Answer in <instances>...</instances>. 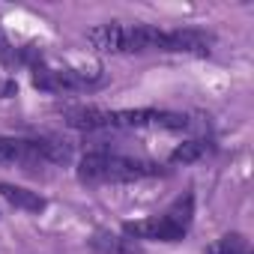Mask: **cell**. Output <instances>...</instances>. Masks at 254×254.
Segmentation results:
<instances>
[{"label": "cell", "mask_w": 254, "mask_h": 254, "mask_svg": "<svg viewBox=\"0 0 254 254\" xmlns=\"http://www.w3.org/2000/svg\"><path fill=\"white\" fill-rule=\"evenodd\" d=\"M90 248L96 254H144L141 242L129 239L126 233H93Z\"/></svg>", "instance_id": "ba28073f"}, {"label": "cell", "mask_w": 254, "mask_h": 254, "mask_svg": "<svg viewBox=\"0 0 254 254\" xmlns=\"http://www.w3.org/2000/svg\"><path fill=\"white\" fill-rule=\"evenodd\" d=\"M0 63H3L6 69H15V66H21V63H30V54L27 51H18L12 42H9V36L0 30Z\"/></svg>", "instance_id": "8fae6325"}, {"label": "cell", "mask_w": 254, "mask_h": 254, "mask_svg": "<svg viewBox=\"0 0 254 254\" xmlns=\"http://www.w3.org/2000/svg\"><path fill=\"white\" fill-rule=\"evenodd\" d=\"M165 165L147 162V159H129L108 150H93L78 162V180L84 186H105V183H138L165 177Z\"/></svg>", "instance_id": "3957f363"}, {"label": "cell", "mask_w": 254, "mask_h": 254, "mask_svg": "<svg viewBox=\"0 0 254 254\" xmlns=\"http://www.w3.org/2000/svg\"><path fill=\"white\" fill-rule=\"evenodd\" d=\"M72 150L63 141L51 138H0V165H18V168H36V165H63L69 162Z\"/></svg>", "instance_id": "5b68a950"}, {"label": "cell", "mask_w": 254, "mask_h": 254, "mask_svg": "<svg viewBox=\"0 0 254 254\" xmlns=\"http://www.w3.org/2000/svg\"><path fill=\"white\" fill-rule=\"evenodd\" d=\"M191 221H194V191H186L165 212L141 221H126L123 230L135 242H180L186 239Z\"/></svg>", "instance_id": "277c9868"}, {"label": "cell", "mask_w": 254, "mask_h": 254, "mask_svg": "<svg viewBox=\"0 0 254 254\" xmlns=\"http://www.w3.org/2000/svg\"><path fill=\"white\" fill-rule=\"evenodd\" d=\"M212 153V144L209 141H203V138H194V141H186V144H180L174 153H171V165H191V162H197V159H203V156H209Z\"/></svg>", "instance_id": "9c48e42d"}, {"label": "cell", "mask_w": 254, "mask_h": 254, "mask_svg": "<svg viewBox=\"0 0 254 254\" xmlns=\"http://www.w3.org/2000/svg\"><path fill=\"white\" fill-rule=\"evenodd\" d=\"M0 197H3L6 203H12L15 209H24L30 215H39L48 200L39 194V191H30V189H21V186H12V183H0Z\"/></svg>", "instance_id": "52a82bcc"}, {"label": "cell", "mask_w": 254, "mask_h": 254, "mask_svg": "<svg viewBox=\"0 0 254 254\" xmlns=\"http://www.w3.org/2000/svg\"><path fill=\"white\" fill-rule=\"evenodd\" d=\"M66 123L81 132H120V129H168L186 132L189 117L174 111L138 108V111H108V108H72L66 111Z\"/></svg>", "instance_id": "7a4b0ae2"}, {"label": "cell", "mask_w": 254, "mask_h": 254, "mask_svg": "<svg viewBox=\"0 0 254 254\" xmlns=\"http://www.w3.org/2000/svg\"><path fill=\"white\" fill-rule=\"evenodd\" d=\"M96 51L108 54H144V51H165V54H197L206 57L215 45V36L194 27L180 30H159L153 24H99L87 33Z\"/></svg>", "instance_id": "6da1fadb"}, {"label": "cell", "mask_w": 254, "mask_h": 254, "mask_svg": "<svg viewBox=\"0 0 254 254\" xmlns=\"http://www.w3.org/2000/svg\"><path fill=\"white\" fill-rule=\"evenodd\" d=\"M33 66V84L45 93H84L105 84V72L99 66H51V63H30Z\"/></svg>", "instance_id": "8992f818"}, {"label": "cell", "mask_w": 254, "mask_h": 254, "mask_svg": "<svg viewBox=\"0 0 254 254\" xmlns=\"http://www.w3.org/2000/svg\"><path fill=\"white\" fill-rule=\"evenodd\" d=\"M206 254H251V248H248V239L242 233H227V236L215 239L206 248Z\"/></svg>", "instance_id": "30bf717a"}]
</instances>
